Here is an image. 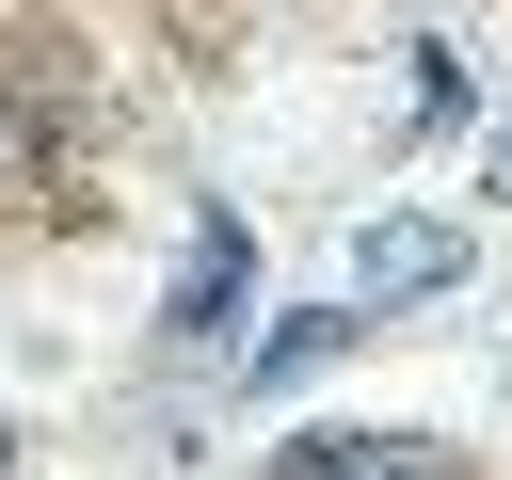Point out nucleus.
Masks as SVG:
<instances>
[{
  "label": "nucleus",
  "mask_w": 512,
  "mask_h": 480,
  "mask_svg": "<svg viewBox=\"0 0 512 480\" xmlns=\"http://www.w3.org/2000/svg\"><path fill=\"white\" fill-rule=\"evenodd\" d=\"M464 288V224H368L352 240V320L368 304H448Z\"/></svg>",
  "instance_id": "1"
},
{
  "label": "nucleus",
  "mask_w": 512,
  "mask_h": 480,
  "mask_svg": "<svg viewBox=\"0 0 512 480\" xmlns=\"http://www.w3.org/2000/svg\"><path fill=\"white\" fill-rule=\"evenodd\" d=\"M336 352H352V304H304V320H272V336L240 352V384L272 400V384H304V368H336Z\"/></svg>",
  "instance_id": "2"
},
{
  "label": "nucleus",
  "mask_w": 512,
  "mask_h": 480,
  "mask_svg": "<svg viewBox=\"0 0 512 480\" xmlns=\"http://www.w3.org/2000/svg\"><path fill=\"white\" fill-rule=\"evenodd\" d=\"M224 304H240V224H208V240H192V288H176V320H160V336H208Z\"/></svg>",
  "instance_id": "3"
},
{
  "label": "nucleus",
  "mask_w": 512,
  "mask_h": 480,
  "mask_svg": "<svg viewBox=\"0 0 512 480\" xmlns=\"http://www.w3.org/2000/svg\"><path fill=\"white\" fill-rule=\"evenodd\" d=\"M320 480H448V464H432V448H368V432H352V448H336Z\"/></svg>",
  "instance_id": "4"
},
{
  "label": "nucleus",
  "mask_w": 512,
  "mask_h": 480,
  "mask_svg": "<svg viewBox=\"0 0 512 480\" xmlns=\"http://www.w3.org/2000/svg\"><path fill=\"white\" fill-rule=\"evenodd\" d=\"M0 464H16V432H0Z\"/></svg>",
  "instance_id": "5"
},
{
  "label": "nucleus",
  "mask_w": 512,
  "mask_h": 480,
  "mask_svg": "<svg viewBox=\"0 0 512 480\" xmlns=\"http://www.w3.org/2000/svg\"><path fill=\"white\" fill-rule=\"evenodd\" d=\"M0 160H16V128H0Z\"/></svg>",
  "instance_id": "6"
}]
</instances>
